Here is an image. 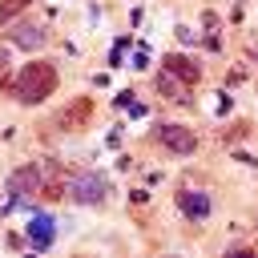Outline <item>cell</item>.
Listing matches in <instances>:
<instances>
[{
  "mask_svg": "<svg viewBox=\"0 0 258 258\" xmlns=\"http://www.w3.org/2000/svg\"><path fill=\"white\" fill-rule=\"evenodd\" d=\"M52 93H56V64L52 60H28L16 77V101L20 105H40Z\"/></svg>",
  "mask_w": 258,
  "mask_h": 258,
  "instance_id": "cell-1",
  "label": "cell"
},
{
  "mask_svg": "<svg viewBox=\"0 0 258 258\" xmlns=\"http://www.w3.org/2000/svg\"><path fill=\"white\" fill-rule=\"evenodd\" d=\"M69 194L77 202H85V206H97V202H105V177L93 173V169H77L69 177Z\"/></svg>",
  "mask_w": 258,
  "mask_h": 258,
  "instance_id": "cell-2",
  "label": "cell"
},
{
  "mask_svg": "<svg viewBox=\"0 0 258 258\" xmlns=\"http://www.w3.org/2000/svg\"><path fill=\"white\" fill-rule=\"evenodd\" d=\"M64 194H69L64 165H60V161H44V169H40V198H48V202H60Z\"/></svg>",
  "mask_w": 258,
  "mask_h": 258,
  "instance_id": "cell-3",
  "label": "cell"
},
{
  "mask_svg": "<svg viewBox=\"0 0 258 258\" xmlns=\"http://www.w3.org/2000/svg\"><path fill=\"white\" fill-rule=\"evenodd\" d=\"M8 189L24 202V198H32V194H40V165H16L12 169V177H8Z\"/></svg>",
  "mask_w": 258,
  "mask_h": 258,
  "instance_id": "cell-4",
  "label": "cell"
},
{
  "mask_svg": "<svg viewBox=\"0 0 258 258\" xmlns=\"http://www.w3.org/2000/svg\"><path fill=\"white\" fill-rule=\"evenodd\" d=\"M157 141L165 149H173V153H194V145H198L194 129H185V125H161L157 129Z\"/></svg>",
  "mask_w": 258,
  "mask_h": 258,
  "instance_id": "cell-5",
  "label": "cell"
},
{
  "mask_svg": "<svg viewBox=\"0 0 258 258\" xmlns=\"http://www.w3.org/2000/svg\"><path fill=\"white\" fill-rule=\"evenodd\" d=\"M161 69L173 73V77L185 81V85H198V81H202V69H198L189 56H181V52H165V56H161Z\"/></svg>",
  "mask_w": 258,
  "mask_h": 258,
  "instance_id": "cell-6",
  "label": "cell"
},
{
  "mask_svg": "<svg viewBox=\"0 0 258 258\" xmlns=\"http://www.w3.org/2000/svg\"><path fill=\"white\" fill-rule=\"evenodd\" d=\"M89 117H93V101H89V97H77L69 109L56 113V125H60V129H85Z\"/></svg>",
  "mask_w": 258,
  "mask_h": 258,
  "instance_id": "cell-7",
  "label": "cell"
},
{
  "mask_svg": "<svg viewBox=\"0 0 258 258\" xmlns=\"http://www.w3.org/2000/svg\"><path fill=\"white\" fill-rule=\"evenodd\" d=\"M177 210H181L185 218L202 222V218L210 214V194H202V189H181V194H177Z\"/></svg>",
  "mask_w": 258,
  "mask_h": 258,
  "instance_id": "cell-8",
  "label": "cell"
},
{
  "mask_svg": "<svg viewBox=\"0 0 258 258\" xmlns=\"http://www.w3.org/2000/svg\"><path fill=\"white\" fill-rule=\"evenodd\" d=\"M52 238H56V230H52V218L36 214V218L28 222V242H32V250H48V246H52Z\"/></svg>",
  "mask_w": 258,
  "mask_h": 258,
  "instance_id": "cell-9",
  "label": "cell"
},
{
  "mask_svg": "<svg viewBox=\"0 0 258 258\" xmlns=\"http://www.w3.org/2000/svg\"><path fill=\"white\" fill-rule=\"evenodd\" d=\"M44 40H48V32L36 28V24H20V28L12 32V44H20V48H40Z\"/></svg>",
  "mask_w": 258,
  "mask_h": 258,
  "instance_id": "cell-10",
  "label": "cell"
},
{
  "mask_svg": "<svg viewBox=\"0 0 258 258\" xmlns=\"http://www.w3.org/2000/svg\"><path fill=\"white\" fill-rule=\"evenodd\" d=\"M157 93H165V97H173V101H185L181 97V89H177V81H173V73H157Z\"/></svg>",
  "mask_w": 258,
  "mask_h": 258,
  "instance_id": "cell-11",
  "label": "cell"
},
{
  "mask_svg": "<svg viewBox=\"0 0 258 258\" xmlns=\"http://www.w3.org/2000/svg\"><path fill=\"white\" fill-rule=\"evenodd\" d=\"M28 8V0H0V24H8V20H16L20 12Z\"/></svg>",
  "mask_w": 258,
  "mask_h": 258,
  "instance_id": "cell-12",
  "label": "cell"
}]
</instances>
